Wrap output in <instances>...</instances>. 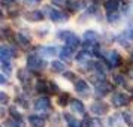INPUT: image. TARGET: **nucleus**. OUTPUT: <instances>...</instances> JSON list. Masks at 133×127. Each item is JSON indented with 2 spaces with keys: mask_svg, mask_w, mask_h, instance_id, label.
<instances>
[{
  "mask_svg": "<svg viewBox=\"0 0 133 127\" xmlns=\"http://www.w3.org/2000/svg\"><path fill=\"white\" fill-rule=\"evenodd\" d=\"M46 66H48V63L36 52L27 57V69L30 72H42V70L46 69Z\"/></svg>",
  "mask_w": 133,
  "mask_h": 127,
  "instance_id": "nucleus-1",
  "label": "nucleus"
},
{
  "mask_svg": "<svg viewBox=\"0 0 133 127\" xmlns=\"http://www.w3.org/2000/svg\"><path fill=\"white\" fill-rule=\"evenodd\" d=\"M42 9H43L42 11L43 15H46L54 23H67V19H69V15L64 14L63 11H60V9H54V8H51V6H45Z\"/></svg>",
  "mask_w": 133,
  "mask_h": 127,
  "instance_id": "nucleus-2",
  "label": "nucleus"
},
{
  "mask_svg": "<svg viewBox=\"0 0 133 127\" xmlns=\"http://www.w3.org/2000/svg\"><path fill=\"white\" fill-rule=\"evenodd\" d=\"M58 39H61L63 42H66L67 46H70V48H78L79 45H81V41H79V37L70 30H63V31H58V35H57Z\"/></svg>",
  "mask_w": 133,
  "mask_h": 127,
  "instance_id": "nucleus-3",
  "label": "nucleus"
},
{
  "mask_svg": "<svg viewBox=\"0 0 133 127\" xmlns=\"http://www.w3.org/2000/svg\"><path fill=\"white\" fill-rule=\"evenodd\" d=\"M33 108H35V111H37V112L49 114V112L52 111V105H51V100H49L46 96H41V97H37V99H35Z\"/></svg>",
  "mask_w": 133,
  "mask_h": 127,
  "instance_id": "nucleus-4",
  "label": "nucleus"
},
{
  "mask_svg": "<svg viewBox=\"0 0 133 127\" xmlns=\"http://www.w3.org/2000/svg\"><path fill=\"white\" fill-rule=\"evenodd\" d=\"M17 57V49L12 45H0V64L11 63V58Z\"/></svg>",
  "mask_w": 133,
  "mask_h": 127,
  "instance_id": "nucleus-5",
  "label": "nucleus"
},
{
  "mask_svg": "<svg viewBox=\"0 0 133 127\" xmlns=\"http://www.w3.org/2000/svg\"><path fill=\"white\" fill-rule=\"evenodd\" d=\"M130 100H132V97H129L126 93L117 91V93H114L112 97H111V105L115 106V108H124L127 105H130Z\"/></svg>",
  "mask_w": 133,
  "mask_h": 127,
  "instance_id": "nucleus-6",
  "label": "nucleus"
},
{
  "mask_svg": "<svg viewBox=\"0 0 133 127\" xmlns=\"http://www.w3.org/2000/svg\"><path fill=\"white\" fill-rule=\"evenodd\" d=\"M17 78L18 81L23 84L27 91L31 90V85H30V70L29 69H18V72H17Z\"/></svg>",
  "mask_w": 133,
  "mask_h": 127,
  "instance_id": "nucleus-7",
  "label": "nucleus"
},
{
  "mask_svg": "<svg viewBox=\"0 0 133 127\" xmlns=\"http://www.w3.org/2000/svg\"><path fill=\"white\" fill-rule=\"evenodd\" d=\"M75 91L78 93L79 96L88 97L90 96V87H88V82H87L85 79H76V81H75Z\"/></svg>",
  "mask_w": 133,
  "mask_h": 127,
  "instance_id": "nucleus-8",
  "label": "nucleus"
},
{
  "mask_svg": "<svg viewBox=\"0 0 133 127\" xmlns=\"http://www.w3.org/2000/svg\"><path fill=\"white\" fill-rule=\"evenodd\" d=\"M90 111L96 115V117H103V115H106L109 112V106L103 102H94L90 106Z\"/></svg>",
  "mask_w": 133,
  "mask_h": 127,
  "instance_id": "nucleus-9",
  "label": "nucleus"
},
{
  "mask_svg": "<svg viewBox=\"0 0 133 127\" xmlns=\"http://www.w3.org/2000/svg\"><path fill=\"white\" fill-rule=\"evenodd\" d=\"M82 39H84V45L88 46V45H96L97 41H99V33L96 30H85L84 35H82Z\"/></svg>",
  "mask_w": 133,
  "mask_h": 127,
  "instance_id": "nucleus-10",
  "label": "nucleus"
},
{
  "mask_svg": "<svg viewBox=\"0 0 133 127\" xmlns=\"http://www.w3.org/2000/svg\"><path fill=\"white\" fill-rule=\"evenodd\" d=\"M112 90H114V87H112V84H109L108 81H103L102 84H99L97 87H94V91H96L97 97L106 96L109 93H112Z\"/></svg>",
  "mask_w": 133,
  "mask_h": 127,
  "instance_id": "nucleus-11",
  "label": "nucleus"
},
{
  "mask_svg": "<svg viewBox=\"0 0 133 127\" xmlns=\"http://www.w3.org/2000/svg\"><path fill=\"white\" fill-rule=\"evenodd\" d=\"M106 61H108L109 67H118L121 64V55L118 51H109L106 54Z\"/></svg>",
  "mask_w": 133,
  "mask_h": 127,
  "instance_id": "nucleus-12",
  "label": "nucleus"
},
{
  "mask_svg": "<svg viewBox=\"0 0 133 127\" xmlns=\"http://www.w3.org/2000/svg\"><path fill=\"white\" fill-rule=\"evenodd\" d=\"M43 17H45L43 12L39 11V9H33V11H29V12L24 14L25 21H29V23H39V21L43 19Z\"/></svg>",
  "mask_w": 133,
  "mask_h": 127,
  "instance_id": "nucleus-13",
  "label": "nucleus"
},
{
  "mask_svg": "<svg viewBox=\"0 0 133 127\" xmlns=\"http://www.w3.org/2000/svg\"><path fill=\"white\" fill-rule=\"evenodd\" d=\"M57 52H58L57 48L55 46H51V45H48V46L42 45V46H37L36 48V54H39L41 57H55Z\"/></svg>",
  "mask_w": 133,
  "mask_h": 127,
  "instance_id": "nucleus-14",
  "label": "nucleus"
},
{
  "mask_svg": "<svg viewBox=\"0 0 133 127\" xmlns=\"http://www.w3.org/2000/svg\"><path fill=\"white\" fill-rule=\"evenodd\" d=\"M103 8L106 11V15H111V14H117L120 11V2L118 0H106L103 3Z\"/></svg>",
  "mask_w": 133,
  "mask_h": 127,
  "instance_id": "nucleus-15",
  "label": "nucleus"
},
{
  "mask_svg": "<svg viewBox=\"0 0 133 127\" xmlns=\"http://www.w3.org/2000/svg\"><path fill=\"white\" fill-rule=\"evenodd\" d=\"M73 54H75V49L70 48V46H61L60 49H58V57L61 58V61H66V60H70L73 57Z\"/></svg>",
  "mask_w": 133,
  "mask_h": 127,
  "instance_id": "nucleus-16",
  "label": "nucleus"
},
{
  "mask_svg": "<svg viewBox=\"0 0 133 127\" xmlns=\"http://www.w3.org/2000/svg\"><path fill=\"white\" fill-rule=\"evenodd\" d=\"M82 126L84 127H103V124L97 117H88V115H85L84 120H82Z\"/></svg>",
  "mask_w": 133,
  "mask_h": 127,
  "instance_id": "nucleus-17",
  "label": "nucleus"
},
{
  "mask_svg": "<svg viewBox=\"0 0 133 127\" xmlns=\"http://www.w3.org/2000/svg\"><path fill=\"white\" fill-rule=\"evenodd\" d=\"M15 37H17V42H18L21 46H29L31 43V36L27 31H18Z\"/></svg>",
  "mask_w": 133,
  "mask_h": 127,
  "instance_id": "nucleus-18",
  "label": "nucleus"
},
{
  "mask_svg": "<svg viewBox=\"0 0 133 127\" xmlns=\"http://www.w3.org/2000/svg\"><path fill=\"white\" fill-rule=\"evenodd\" d=\"M70 109H72L73 112H76V114H85V105L82 100H79V99H72L70 100Z\"/></svg>",
  "mask_w": 133,
  "mask_h": 127,
  "instance_id": "nucleus-19",
  "label": "nucleus"
},
{
  "mask_svg": "<svg viewBox=\"0 0 133 127\" xmlns=\"http://www.w3.org/2000/svg\"><path fill=\"white\" fill-rule=\"evenodd\" d=\"M66 8L70 12H78L84 8V2L82 0H66Z\"/></svg>",
  "mask_w": 133,
  "mask_h": 127,
  "instance_id": "nucleus-20",
  "label": "nucleus"
},
{
  "mask_svg": "<svg viewBox=\"0 0 133 127\" xmlns=\"http://www.w3.org/2000/svg\"><path fill=\"white\" fill-rule=\"evenodd\" d=\"M35 91L39 93V94H45V93H49V85L48 82L45 81V79H37L36 82H35Z\"/></svg>",
  "mask_w": 133,
  "mask_h": 127,
  "instance_id": "nucleus-21",
  "label": "nucleus"
},
{
  "mask_svg": "<svg viewBox=\"0 0 133 127\" xmlns=\"http://www.w3.org/2000/svg\"><path fill=\"white\" fill-rule=\"evenodd\" d=\"M29 123L30 127H45V118L41 115H29Z\"/></svg>",
  "mask_w": 133,
  "mask_h": 127,
  "instance_id": "nucleus-22",
  "label": "nucleus"
},
{
  "mask_svg": "<svg viewBox=\"0 0 133 127\" xmlns=\"http://www.w3.org/2000/svg\"><path fill=\"white\" fill-rule=\"evenodd\" d=\"M123 123H124V120H123V115L114 114V115H111V117H109L108 127H121V126H123Z\"/></svg>",
  "mask_w": 133,
  "mask_h": 127,
  "instance_id": "nucleus-23",
  "label": "nucleus"
},
{
  "mask_svg": "<svg viewBox=\"0 0 133 127\" xmlns=\"http://www.w3.org/2000/svg\"><path fill=\"white\" fill-rule=\"evenodd\" d=\"M63 117H64V120H66V123H67V127H84L82 126V121L76 120V118H75L73 115H70L69 112H66Z\"/></svg>",
  "mask_w": 133,
  "mask_h": 127,
  "instance_id": "nucleus-24",
  "label": "nucleus"
},
{
  "mask_svg": "<svg viewBox=\"0 0 133 127\" xmlns=\"http://www.w3.org/2000/svg\"><path fill=\"white\" fill-rule=\"evenodd\" d=\"M51 69L55 73H64L66 72V64H64V61H61V60H54L51 63Z\"/></svg>",
  "mask_w": 133,
  "mask_h": 127,
  "instance_id": "nucleus-25",
  "label": "nucleus"
},
{
  "mask_svg": "<svg viewBox=\"0 0 133 127\" xmlns=\"http://www.w3.org/2000/svg\"><path fill=\"white\" fill-rule=\"evenodd\" d=\"M91 52L88 49H82V51H79L78 54H76V60L79 61V64H82V63H87V61H90V57H91Z\"/></svg>",
  "mask_w": 133,
  "mask_h": 127,
  "instance_id": "nucleus-26",
  "label": "nucleus"
},
{
  "mask_svg": "<svg viewBox=\"0 0 133 127\" xmlns=\"http://www.w3.org/2000/svg\"><path fill=\"white\" fill-rule=\"evenodd\" d=\"M70 100H72V99H70V96H69L67 93H60L58 97H57V103H58V106H61V108L70 105Z\"/></svg>",
  "mask_w": 133,
  "mask_h": 127,
  "instance_id": "nucleus-27",
  "label": "nucleus"
},
{
  "mask_svg": "<svg viewBox=\"0 0 133 127\" xmlns=\"http://www.w3.org/2000/svg\"><path fill=\"white\" fill-rule=\"evenodd\" d=\"M126 81H127V79H126L124 75H121V73H115V75H114V82L117 85H120V87H129Z\"/></svg>",
  "mask_w": 133,
  "mask_h": 127,
  "instance_id": "nucleus-28",
  "label": "nucleus"
},
{
  "mask_svg": "<svg viewBox=\"0 0 133 127\" xmlns=\"http://www.w3.org/2000/svg\"><path fill=\"white\" fill-rule=\"evenodd\" d=\"M5 124H6L8 127H25L24 120H15V118H9V120H6Z\"/></svg>",
  "mask_w": 133,
  "mask_h": 127,
  "instance_id": "nucleus-29",
  "label": "nucleus"
},
{
  "mask_svg": "<svg viewBox=\"0 0 133 127\" xmlns=\"http://www.w3.org/2000/svg\"><path fill=\"white\" fill-rule=\"evenodd\" d=\"M15 103H17V106H19V108H24V109H27L30 105H29V100L25 99V97H23V96H17L15 97Z\"/></svg>",
  "mask_w": 133,
  "mask_h": 127,
  "instance_id": "nucleus-30",
  "label": "nucleus"
},
{
  "mask_svg": "<svg viewBox=\"0 0 133 127\" xmlns=\"http://www.w3.org/2000/svg\"><path fill=\"white\" fill-rule=\"evenodd\" d=\"M123 120H124V123H126L129 127H133V114L130 111L123 112Z\"/></svg>",
  "mask_w": 133,
  "mask_h": 127,
  "instance_id": "nucleus-31",
  "label": "nucleus"
},
{
  "mask_svg": "<svg viewBox=\"0 0 133 127\" xmlns=\"http://www.w3.org/2000/svg\"><path fill=\"white\" fill-rule=\"evenodd\" d=\"M9 114L12 115V118H15V120H23V114H21L18 109H17V106H15V105L9 106Z\"/></svg>",
  "mask_w": 133,
  "mask_h": 127,
  "instance_id": "nucleus-32",
  "label": "nucleus"
},
{
  "mask_svg": "<svg viewBox=\"0 0 133 127\" xmlns=\"http://www.w3.org/2000/svg\"><path fill=\"white\" fill-rule=\"evenodd\" d=\"M0 36L5 37V39H12L14 35H12V30L9 27H2L0 29Z\"/></svg>",
  "mask_w": 133,
  "mask_h": 127,
  "instance_id": "nucleus-33",
  "label": "nucleus"
},
{
  "mask_svg": "<svg viewBox=\"0 0 133 127\" xmlns=\"http://www.w3.org/2000/svg\"><path fill=\"white\" fill-rule=\"evenodd\" d=\"M48 85H49V93H52V94H60V87L55 84V81H48Z\"/></svg>",
  "mask_w": 133,
  "mask_h": 127,
  "instance_id": "nucleus-34",
  "label": "nucleus"
},
{
  "mask_svg": "<svg viewBox=\"0 0 133 127\" xmlns=\"http://www.w3.org/2000/svg\"><path fill=\"white\" fill-rule=\"evenodd\" d=\"M106 18H108V23L111 24H115L117 21H120V14H111V15H106Z\"/></svg>",
  "mask_w": 133,
  "mask_h": 127,
  "instance_id": "nucleus-35",
  "label": "nucleus"
},
{
  "mask_svg": "<svg viewBox=\"0 0 133 127\" xmlns=\"http://www.w3.org/2000/svg\"><path fill=\"white\" fill-rule=\"evenodd\" d=\"M63 78L67 79V81H76V75L70 70H66V72L63 73Z\"/></svg>",
  "mask_w": 133,
  "mask_h": 127,
  "instance_id": "nucleus-36",
  "label": "nucleus"
},
{
  "mask_svg": "<svg viewBox=\"0 0 133 127\" xmlns=\"http://www.w3.org/2000/svg\"><path fill=\"white\" fill-rule=\"evenodd\" d=\"M6 103H9V96L5 91H0V105H6Z\"/></svg>",
  "mask_w": 133,
  "mask_h": 127,
  "instance_id": "nucleus-37",
  "label": "nucleus"
},
{
  "mask_svg": "<svg viewBox=\"0 0 133 127\" xmlns=\"http://www.w3.org/2000/svg\"><path fill=\"white\" fill-rule=\"evenodd\" d=\"M123 36L126 37L129 42H133V29H127V30L123 33Z\"/></svg>",
  "mask_w": 133,
  "mask_h": 127,
  "instance_id": "nucleus-38",
  "label": "nucleus"
},
{
  "mask_svg": "<svg viewBox=\"0 0 133 127\" xmlns=\"http://www.w3.org/2000/svg\"><path fill=\"white\" fill-rule=\"evenodd\" d=\"M2 69H3V72L6 73V75H11V73H12V66H11V63L2 64Z\"/></svg>",
  "mask_w": 133,
  "mask_h": 127,
  "instance_id": "nucleus-39",
  "label": "nucleus"
},
{
  "mask_svg": "<svg viewBox=\"0 0 133 127\" xmlns=\"http://www.w3.org/2000/svg\"><path fill=\"white\" fill-rule=\"evenodd\" d=\"M48 31H49L48 27H43V29H39L36 33H37V36H39V37H45L46 35H48Z\"/></svg>",
  "mask_w": 133,
  "mask_h": 127,
  "instance_id": "nucleus-40",
  "label": "nucleus"
},
{
  "mask_svg": "<svg viewBox=\"0 0 133 127\" xmlns=\"http://www.w3.org/2000/svg\"><path fill=\"white\" fill-rule=\"evenodd\" d=\"M51 2H52V5H55V6H58V8L66 6V0H51Z\"/></svg>",
  "mask_w": 133,
  "mask_h": 127,
  "instance_id": "nucleus-41",
  "label": "nucleus"
},
{
  "mask_svg": "<svg viewBox=\"0 0 133 127\" xmlns=\"http://www.w3.org/2000/svg\"><path fill=\"white\" fill-rule=\"evenodd\" d=\"M87 9H88V11H87V14H90V15H93V14H97V5H90Z\"/></svg>",
  "mask_w": 133,
  "mask_h": 127,
  "instance_id": "nucleus-42",
  "label": "nucleus"
},
{
  "mask_svg": "<svg viewBox=\"0 0 133 127\" xmlns=\"http://www.w3.org/2000/svg\"><path fill=\"white\" fill-rule=\"evenodd\" d=\"M8 82V79H6V76H5V75H2V73H0V85H5Z\"/></svg>",
  "mask_w": 133,
  "mask_h": 127,
  "instance_id": "nucleus-43",
  "label": "nucleus"
},
{
  "mask_svg": "<svg viewBox=\"0 0 133 127\" xmlns=\"http://www.w3.org/2000/svg\"><path fill=\"white\" fill-rule=\"evenodd\" d=\"M5 114H6V111L2 108V105H0V117H5Z\"/></svg>",
  "mask_w": 133,
  "mask_h": 127,
  "instance_id": "nucleus-44",
  "label": "nucleus"
},
{
  "mask_svg": "<svg viewBox=\"0 0 133 127\" xmlns=\"http://www.w3.org/2000/svg\"><path fill=\"white\" fill-rule=\"evenodd\" d=\"M5 3H12V2H15V0H3Z\"/></svg>",
  "mask_w": 133,
  "mask_h": 127,
  "instance_id": "nucleus-45",
  "label": "nucleus"
},
{
  "mask_svg": "<svg viewBox=\"0 0 133 127\" xmlns=\"http://www.w3.org/2000/svg\"><path fill=\"white\" fill-rule=\"evenodd\" d=\"M129 90H130V93H132V99H133V87H129Z\"/></svg>",
  "mask_w": 133,
  "mask_h": 127,
  "instance_id": "nucleus-46",
  "label": "nucleus"
},
{
  "mask_svg": "<svg viewBox=\"0 0 133 127\" xmlns=\"http://www.w3.org/2000/svg\"><path fill=\"white\" fill-rule=\"evenodd\" d=\"M0 19H3V12H2V9H0Z\"/></svg>",
  "mask_w": 133,
  "mask_h": 127,
  "instance_id": "nucleus-47",
  "label": "nucleus"
},
{
  "mask_svg": "<svg viewBox=\"0 0 133 127\" xmlns=\"http://www.w3.org/2000/svg\"><path fill=\"white\" fill-rule=\"evenodd\" d=\"M130 61H133V52L130 54Z\"/></svg>",
  "mask_w": 133,
  "mask_h": 127,
  "instance_id": "nucleus-48",
  "label": "nucleus"
},
{
  "mask_svg": "<svg viewBox=\"0 0 133 127\" xmlns=\"http://www.w3.org/2000/svg\"><path fill=\"white\" fill-rule=\"evenodd\" d=\"M33 2H41V0H33Z\"/></svg>",
  "mask_w": 133,
  "mask_h": 127,
  "instance_id": "nucleus-49",
  "label": "nucleus"
},
{
  "mask_svg": "<svg viewBox=\"0 0 133 127\" xmlns=\"http://www.w3.org/2000/svg\"><path fill=\"white\" fill-rule=\"evenodd\" d=\"M105 2H106V0H105Z\"/></svg>",
  "mask_w": 133,
  "mask_h": 127,
  "instance_id": "nucleus-50",
  "label": "nucleus"
},
{
  "mask_svg": "<svg viewBox=\"0 0 133 127\" xmlns=\"http://www.w3.org/2000/svg\"><path fill=\"white\" fill-rule=\"evenodd\" d=\"M0 127H2V126H0Z\"/></svg>",
  "mask_w": 133,
  "mask_h": 127,
  "instance_id": "nucleus-51",
  "label": "nucleus"
}]
</instances>
